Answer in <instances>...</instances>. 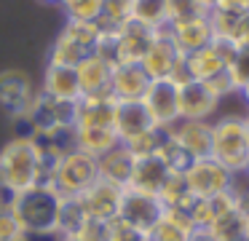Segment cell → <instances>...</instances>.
<instances>
[{"instance_id": "obj_7", "label": "cell", "mask_w": 249, "mask_h": 241, "mask_svg": "<svg viewBox=\"0 0 249 241\" xmlns=\"http://www.w3.org/2000/svg\"><path fill=\"white\" fill-rule=\"evenodd\" d=\"M182 56L185 54L174 46L172 35H169V24H166V27L153 32V43L145 51V56H142L140 67L150 80H169L174 67L182 62Z\"/></svg>"}, {"instance_id": "obj_40", "label": "cell", "mask_w": 249, "mask_h": 241, "mask_svg": "<svg viewBox=\"0 0 249 241\" xmlns=\"http://www.w3.org/2000/svg\"><path fill=\"white\" fill-rule=\"evenodd\" d=\"M247 174H249V164H247Z\"/></svg>"}, {"instance_id": "obj_34", "label": "cell", "mask_w": 249, "mask_h": 241, "mask_svg": "<svg viewBox=\"0 0 249 241\" xmlns=\"http://www.w3.org/2000/svg\"><path fill=\"white\" fill-rule=\"evenodd\" d=\"M212 11H222V14L244 16V14H249V0H217Z\"/></svg>"}, {"instance_id": "obj_10", "label": "cell", "mask_w": 249, "mask_h": 241, "mask_svg": "<svg viewBox=\"0 0 249 241\" xmlns=\"http://www.w3.org/2000/svg\"><path fill=\"white\" fill-rule=\"evenodd\" d=\"M161 214H163V206H161V201H158V196H147V193L124 187L121 212H118V217L124 220V222H129L131 228L142 230V233H150L153 225L161 220Z\"/></svg>"}, {"instance_id": "obj_38", "label": "cell", "mask_w": 249, "mask_h": 241, "mask_svg": "<svg viewBox=\"0 0 249 241\" xmlns=\"http://www.w3.org/2000/svg\"><path fill=\"white\" fill-rule=\"evenodd\" d=\"M59 241H89V239H83V236H65V239H59Z\"/></svg>"}, {"instance_id": "obj_29", "label": "cell", "mask_w": 249, "mask_h": 241, "mask_svg": "<svg viewBox=\"0 0 249 241\" xmlns=\"http://www.w3.org/2000/svg\"><path fill=\"white\" fill-rule=\"evenodd\" d=\"M67 21H97L102 14V0H59Z\"/></svg>"}, {"instance_id": "obj_3", "label": "cell", "mask_w": 249, "mask_h": 241, "mask_svg": "<svg viewBox=\"0 0 249 241\" xmlns=\"http://www.w3.org/2000/svg\"><path fill=\"white\" fill-rule=\"evenodd\" d=\"M217 164H222L231 174L247 171L249 164V131L244 118L225 115L212 123V153Z\"/></svg>"}, {"instance_id": "obj_12", "label": "cell", "mask_w": 249, "mask_h": 241, "mask_svg": "<svg viewBox=\"0 0 249 241\" xmlns=\"http://www.w3.org/2000/svg\"><path fill=\"white\" fill-rule=\"evenodd\" d=\"M166 134L190 161L209 158V153H212V123L209 121H177L174 126L166 129Z\"/></svg>"}, {"instance_id": "obj_28", "label": "cell", "mask_w": 249, "mask_h": 241, "mask_svg": "<svg viewBox=\"0 0 249 241\" xmlns=\"http://www.w3.org/2000/svg\"><path fill=\"white\" fill-rule=\"evenodd\" d=\"M62 32L70 35L75 43H81L86 51H94L97 43H99V37H102V30H99L97 21H67Z\"/></svg>"}, {"instance_id": "obj_39", "label": "cell", "mask_w": 249, "mask_h": 241, "mask_svg": "<svg viewBox=\"0 0 249 241\" xmlns=\"http://www.w3.org/2000/svg\"><path fill=\"white\" fill-rule=\"evenodd\" d=\"M43 3H59V0H43Z\"/></svg>"}, {"instance_id": "obj_37", "label": "cell", "mask_w": 249, "mask_h": 241, "mask_svg": "<svg viewBox=\"0 0 249 241\" xmlns=\"http://www.w3.org/2000/svg\"><path fill=\"white\" fill-rule=\"evenodd\" d=\"M196 3H198V5H201V8H204V11H206V14H209V11H212V8H214V3H217V0H196Z\"/></svg>"}, {"instance_id": "obj_33", "label": "cell", "mask_w": 249, "mask_h": 241, "mask_svg": "<svg viewBox=\"0 0 249 241\" xmlns=\"http://www.w3.org/2000/svg\"><path fill=\"white\" fill-rule=\"evenodd\" d=\"M228 75H231L236 91L249 80V48H238L236 51V59H233L231 67H228Z\"/></svg>"}, {"instance_id": "obj_25", "label": "cell", "mask_w": 249, "mask_h": 241, "mask_svg": "<svg viewBox=\"0 0 249 241\" xmlns=\"http://www.w3.org/2000/svg\"><path fill=\"white\" fill-rule=\"evenodd\" d=\"M131 21L153 32L166 27V0H134L131 3Z\"/></svg>"}, {"instance_id": "obj_8", "label": "cell", "mask_w": 249, "mask_h": 241, "mask_svg": "<svg viewBox=\"0 0 249 241\" xmlns=\"http://www.w3.org/2000/svg\"><path fill=\"white\" fill-rule=\"evenodd\" d=\"M121 198H124V187L113 185V182H105V180H97L83 196H78V201L83 206V214L91 222L107 225L118 217Z\"/></svg>"}, {"instance_id": "obj_23", "label": "cell", "mask_w": 249, "mask_h": 241, "mask_svg": "<svg viewBox=\"0 0 249 241\" xmlns=\"http://www.w3.org/2000/svg\"><path fill=\"white\" fill-rule=\"evenodd\" d=\"M72 131H75V150L91 158H99L121 145L115 129H72Z\"/></svg>"}, {"instance_id": "obj_6", "label": "cell", "mask_w": 249, "mask_h": 241, "mask_svg": "<svg viewBox=\"0 0 249 241\" xmlns=\"http://www.w3.org/2000/svg\"><path fill=\"white\" fill-rule=\"evenodd\" d=\"M236 51L238 48L231 40L214 37L209 46L198 48L193 54H185V70H188L193 83H206V80L217 78L231 67V62L236 59Z\"/></svg>"}, {"instance_id": "obj_35", "label": "cell", "mask_w": 249, "mask_h": 241, "mask_svg": "<svg viewBox=\"0 0 249 241\" xmlns=\"http://www.w3.org/2000/svg\"><path fill=\"white\" fill-rule=\"evenodd\" d=\"M190 241H214V239H212L209 230H196V233L190 236Z\"/></svg>"}, {"instance_id": "obj_26", "label": "cell", "mask_w": 249, "mask_h": 241, "mask_svg": "<svg viewBox=\"0 0 249 241\" xmlns=\"http://www.w3.org/2000/svg\"><path fill=\"white\" fill-rule=\"evenodd\" d=\"M89 217L83 214V206L78 198H62L59 206V217H56V233L65 239V236H78L86 228Z\"/></svg>"}, {"instance_id": "obj_18", "label": "cell", "mask_w": 249, "mask_h": 241, "mask_svg": "<svg viewBox=\"0 0 249 241\" xmlns=\"http://www.w3.org/2000/svg\"><path fill=\"white\" fill-rule=\"evenodd\" d=\"M115 134H118L121 145H129L131 139L142 137V134L153 131V121L147 115L142 102H121L115 105V123H113Z\"/></svg>"}, {"instance_id": "obj_16", "label": "cell", "mask_w": 249, "mask_h": 241, "mask_svg": "<svg viewBox=\"0 0 249 241\" xmlns=\"http://www.w3.org/2000/svg\"><path fill=\"white\" fill-rule=\"evenodd\" d=\"M177 105H179V121H209L214 115V110L220 107V102L209 94L204 83H185L179 86L177 94Z\"/></svg>"}, {"instance_id": "obj_13", "label": "cell", "mask_w": 249, "mask_h": 241, "mask_svg": "<svg viewBox=\"0 0 249 241\" xmlns=\"http://www.w3.org/2000/svg\"><path fill=\"white\" fill-rule=\"evenodd\" d=\"M150 78L142 73L140 64H113L110 73V96L115 102H142Z\"/></svg>"}, {"instance_id": "obj_21", "label": "cell", "mask_w": 249, "mask_h": 241, "mask_svg": "<svg viewBox=\"0 0 249 241\" xmlns=\"http://www.w3.org/2000/svg\"><path fill=\"white\" fill-rule=\"evenodd\" d=\"M134 155L129 153L126 145H118L113 148L110 153L99 155L97 158V169H99V180L105 182H113L118 187H126L129 185V177H131V169H134Z\"/></svg>"}, {"instance_id": "obj_19", "label": "cell", "mask_w": 249, "mask_h": 241, "mask_svg": "<svg viewBox=\"0 0 249 241\" xmlns=\"http://www.w3.org/2000/svg\"><path fill=\"white\" fill-rule=\"evenodd\" d=\"M40 94L56 102H70L75 105L81 99V86H78L75 67H62V64H46L43 73V89Z\"/></svg>"}, {"instance_id": "obj_1", "label": "cell", "mask_w": 249, "mask_h": 241, "mask_svg": "<svg viewBox=\"0 0 249 241\" xmlns=\"http://www.w3.org/2000/svg\"><path fill=\"white\" fill-rule=\"evenodd\" d=\"M56 158L43 153L38 139L17 137L0 150V190L6 196H19L30 187L49 182Z\"/></svg>"}, {"instance_id": "obj_4", "label": "cell", "mask_w": 249, "mask_h": 241, "mask_svg": "<svg viewBox=\"0 0 249 241\" xmlns=\"http://www.w3.org/2000/svg\"><path fill=\"white\" fill-rule=\"evenodd\" d=\"M99 180L97 158L81 153V150H70L62 158H56V164L51 166L49 185L59 193L62 198H78Z\"/></svg>"}, {"instance_id": "obj_32", "label": "cell", "mask_w": 249, "mask_h": 241, "mask_svg": "<svg viewBox=\"0 0 249 241\" xmlns=\"http://www.w3.org/2000/svg\"><path fill=\"white\" fill-rule=\"evenodd\" d=\"M206 14L196 0H166V24H177V21L193 19V16Z\"/></svg>"}, {"instance_id": "obj_24", "label": "cell", "mask_w": 249, "mask_h": 241, "mask_svg": "<svg viewBox=\"0 0 249 241\" xmlns=\"http://www.w3.org/2000/svg\"><path fill=\"white\" fill-rule=\"evenodd\" d=\"M131 3L134 0H102V14H99L97 24L102 35H113V32L124 30L131 21Z\"/></svg>"}, {"instance_id": "obj_11", "label": "cell", "mask_w": 249, "mask_h": 241, "mask_svg": "<svg viewBox=\"0 0 249 241\" xmlns=\"http://www.w3.org/2000/svg\"><path fill=\"white\" fill-rule=\"evenodd\" d=\"M35 89L30 78L19 70H6L0 73V107L14 118H24L35 102Z\"/></svg>"}, {"instance_id": "obj_27", "label": "cell", "mask_w": 249, "mask_h": 241, "mask_svg": "<svg viewBox=\"0 0 249 241\" xmlns=\"http://www.w3.org/2000/svg\"><path fill=\"white\" fill-rule=\"evenodd\" d=\"M91 51H86V48L81 46V43H75L70 35H65V32H59V37L54 40V46H51L49 51V64H62V67H75L81 59H86Z\"/></svg>"}, {"instance_id": "obj_14", "label": "cell", "mask_w": 249, "mask_h": 241, "mask_svg": "<svg viewBox=\"0 0 249 241\" xmlns=\"http://www.w3.org/2000/svg\"><path fill=\"white\" fill-rule=\"evenodd\" d=\"M110 73L113 64L107 59H102L99 54H89L86 59L75 64L78 86H81V99L83 96H105L110 94Z\"/></svg>"}, {"instance_id": "obj_22", "label": "cell", "mask_w": 249, "mask_h": 241, "mask_svg": "<svg viewBox=\"0 0 249 241\" xmlns=\"http://www.w3.org/2000/svg\"><path fill=\"white\" fill-rule=\"evenodd\" d=\"M193 233L196 228L185 209H163L161 220L150 230V239L153 241H190Z\"/></svg>"}, {"instance_id": "obj_5", "label": "cell", "mask_w": 249, "mask_h": 241, "mask_svg": "<svg viewBox=\"0 0 249 241\" xmlns=\"http://www.w3.org/2000/svg\"><path fill=\"white\" fill-rule=\"evenodd\" d=\"M182 180L193 198H217L231 190L233 174L214 158H196L182 169Z\"/></svg>"}, {"instance_id": "obj_2", "label": "cell", "mask_w": 249, "mask_h": 241, "mask_svg": "<svg viewBox=\"0 0 249 241\" xmlns=\"http://www.w3.org/2000/svg\"><path fill=\"white\" fill-rule=\"evenodd\" d=\"M59 206L62 196L49 182H40L19 196H11V212L17 214L27 236H54Z\"/></svg>"}, {"instance_id": "obj_15", "label": "cell", "mask_w": 249, "mask_h": 241, "mask_svg": "<svg viewBox=\"0 0 249 241\" xmlns=\"http://www.w3.org/2000/svg\"><path fill=\"white\" fill-rule=\"evenodd\" d=\"M169 35H172L174 46L182 54H193V51H198V48L209 46L214 40V30H212L209 14H201V16H193V19L169 24Z\"/></svg>"}, {"instance_id": "obj_17", "label": "cell", "mask_w": 249, "mask_h": 241, "mask_svg": "<svg viewBox=\"0 0 249 241\" xmlns=\"http://www.w3.org/2000/svg\"><path fill=\"white\" fill-rule=\"evenodd\" d=\"M115 105L118 102L110 94L105 96H83L75 105V123L72 129H113Z\"/></svg>"}, {"instance_id": "obj_31", "label": "cell", "mask_w": 249, "mask_h": 241, "mask_svg": "<svg viewBox=\"0 0 249 241\" xmlns=\"http://www.w3.org/2000/svg\"><path fill=\"white\" fill-rule=\"evenodd\" d=\"M105 241H153L150 233L131 228L129 222H124L121 217H115L113 222L105 225Z\"/></svg>"}, {"instance_id": "obj_20", "label": "cell", "mask_w": 249, "mask_h": 241, "mask_svg": "<svg viewBox=\"0 0 249 241\" xmlns=\"http://www.w3.org/2000/svg\"><path fill=\"white\" fill-rule=\"evenodd\" d=\"M169 174H172V169L158 155H145V158L134 161V169H131V177H129V185L126 187L147 193V196H158V190H161V185L166 182Z\"/></svg>"}, {"instance_id": "obj_36", "label": "cell", "mask_w": 249, "mask_h": 241, "mask_svg": "<svg viewBox=\"0 0 249 241\" xmlns=\"http://www.w3.org/2000/svg\"><path fill=\"white\" fill-rule=\"evenodd\" d=\"M238 96H241V99L247 102V107H249V80L241 86V89H238Z\"/></svg>"}, {"instance_id": "obj_30", "label": "cell", "mask_w": 249, "mask_h": 241, "mask_svg": "<svg viewBox=\"0 0 249 241\" xmlns=\"http://www.w3.org/2000/svg\"><path fill=\"white\" fill-rule=\"evenodd\" d=\"M27 233H24L22 222L17 220V214L11 212V201L0 204V241H24Z\"/></svg>"}, {"instance_id": "obj_9", "label": "cell", "mask_w": 249, "mask_h": 241, "mask_svg": "<svg viewBox=\"0 0 249 241\" xmlns=\"http://www.w3.org/2000/svg\"><path fill=\"white\" fill-rule=\"evenodd\" d=\"M177 94H179V89L172 80H150L145 96H142V105H145V110L156 129L166 131L169 126H174L179 121Z\"/></svg>"}]
</instances>
